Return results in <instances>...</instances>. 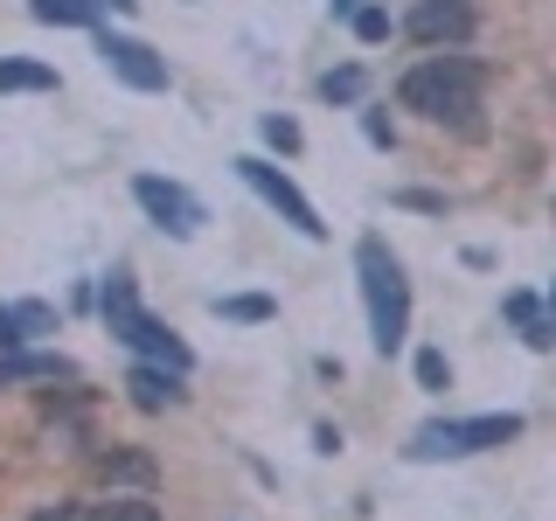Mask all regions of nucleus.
<instances>
[{"label":"nucleus","instance_id":"1","mask_svg":"<svg viewBox=\"0 0 556 521\" xmlns=\"http://www.w3.org/2000/svg\"><path fill=\"white\" fill-rule=\"evenodd\" d=\"M355 271H362V300H369V341L376 355H396L410 334V278L404 265L390 257V243L382 237H362L355 243Z\"/></svg>","mask_w":556,"mask_h":521},{"label":"nucleus","instance_id":"2","mask_svg":"<svg viewBox=\"0 0 556 521\" xmlns=\"http://www.w3.org/2000/svg\"><path fill=\"white\" fill-rule=\"evenodd\" d=\"M410 104V112H425L431 126H473V112H480V69L466 63V56H431V63H417L410 77H404V91H396Z\"/></svg>","mask_w":556,"mask_h":521},{"label":"nucleus","instance_id":"3","mask_svg":"<svg viewBox=\"0 0 556 521\" xmlns=\"http://www.w3.org/2000/svg\"><path fill=\"white\" fill-rule=\"evenodd\" d=\"M104 320H112V334H118V341L139 347V355H153L161 369H174V376H188V369H195L188 341H174L167 327H161L147 306L132 300V278H112V285H104Z\"/></svg>","mask_w":556,"mask_h":521},{"label":"nucleus","instance_id":"4","mask_svg":"<svg viewBox=\"0 0 556 521\" xmlns=\"http://www.w3.org/2000/svg\"><path fill=\"white\" fill-rule=\"evenodd\" d=\"M521 439V417H452V424H425L410 439V459H466V452H486V445H508Z\"/></svg>","mask_w":556,"mask_h":521},{"label":"nucleus","instance_id":"5","mask_svg":"<svg viewBox=\"0 0 556 521\" xmlns=\"http://www.w3.org/2000/svg\"><path fill=\"white\" fill-rule=\"evenodd\" d=\"M237 174H243V181H251L257 195H265V202H271V208H278V216H286L300 237H327V223L313 216V202H306V195H300V188H292L278 167H265V161H237Z\"/></svg>","mask_w":556,"mask_h":521},{"label":"nucleus","instance_id":"6","mask_svg":"<svg viewBox=\"0 0 556 521\" xmlns=\"http://www.w3.org/2000/svg\"><path fill=\"white\" fill-rule=\"evenodd\" d=\"M132 195H139V208H147V216L161 223V230H174V237H195V230H202V202L188 195V188L161 181V174H139Z\"/></svg>","mask_w":556,"mask_h":521},{"label":"nucleus","instance_id":"7","mask_svg":"<svg viewBox=\"0 0 556 521\" xmlns=\"http://www.w3.org/2000/svg\"><path fill=\"white\" fill-rule=\"evenodd\" d=\"M98 56L112 77H126L132 91H167V63L153 56L147 42H132V35H98Z\"/></svg>","mask_w":556,"mask_h":521},{"label":"nucleus","instance_id":"8","mask_svg":"<svg viewBox=\"0 0 556 521\" xmlns=\"http://www.w3.org/2000/svg\"><path fill=\"white\" fill-rule=\"evenodd\" d=\"M410 35L417 42H466V35H473V8H466V0H417Z\"/></svg>","mask_w":556,"mask_h":521},{"label":"nucleus","instance_id":"9","mask_svg":"<svg viewBox=\"0 0 556 521\" xmlns=\"http://www.w3.org/2000/svg\"><path fill=\"white\" fill-rule=\"evenodd\" d=\"M126 390H132V404H139V410H167V404H181V390H174V369H132V376H126Z\"/></svg>","mask_w":556,"mask_h":521},{"label":"nucleus","instance_id":"10","mask_svg":"<svg viewBox=\"0 0 556 521\" xmlns=\"http://www.w3.org/2000/svg\"><path fill=\"white\" fill-rule=\"evenodd\" d=\"M56 376H70L63 355H8L0 361V390H14V382H56Z\"/></svg>","mask_w":556,"mask_h":521},{"label":"nucleus","instance_id":"11","mask_svg":"<svg viewBox=\"0 0 556 521\" xmlns=\"http://www.w3.org/2000/svg\"><path fill=\"white\" fill-rule=\"evenodd\" d=\"M56 313L49 306H0V347H22L28 334H49Z\"/></svg>","mask_w":556,"mask_h":521},{"label":"nucleus","instance_id":"12","mask_svg":"<svg viewBox=\"0 0 556 521\" xmlns=\"http://www.w3.org/2000/svg\"><path fill=\"white\" fill-rule=\"evenodd\" d=\"M35 22H56V28H91L98 22V0H28Z\"/></svg>","mask_w":556,"mask_h":521},{"label":"nucleus","instance_id":"13","mask_svg":"<svg viewBox=\"0 0 556 521\" xmlns=\"http://www.w3.org/2000/svg\"><path fill=\"white\" fill-rule=\"evenodd\" d=\"M0 91H56V69L22 63V56H0Z\"/></svg>","mask_w":556,"mask_h":521},{"label":"nucleus","instance_id":"14","mask_svg":"<svg viewBox=\"0 0 556 521\" xmlns=\"http://www.w3.org/2000/svg\"><path fill=\"white\" fill-rule=\"evenodd\" d=\"M508 313L521 320V334H529V347H549V320H543V306H535L529 292H508Z\"/></svg>","mask_w":556,"mask_h":521},{"label":"nucleus","instance_id":"15","mask_svg":"<svg viewBox=\"0 0 556 521\" xmlns=\"http://www.w3.org/2000/svg\"><path fill=\"white\" fill-rule=\"evenodd\" d=\"M320 98L327 104H355L362 98V69H327V77H320Z\"/></svg>","mask_w":556,"mask_h":521},{"label":"nucleus","instance_id":"16","mask_svg":"<svg viewBox=\"0 0 556 521\" xmlns=\"http://www.w3.org/2000/svg\"><path fill=\"white\" fill-rule=\"evenodd\" d=\"M98 521H161V508H153V500H139V494H126V500H112Z\"/></svg>","mask_w":556,"mask_h":521},{"label":"nucleus","instance_id":"17","mask_svg":"<svg viewBox=\"0 0 556 521\" xmlns=\"http://www.w3.org/2000/svg\"><path fill=\"white\" fill-rule=\"evenodd\" d=\"M417 382H425V390H445V382H452V369H445L439 347H425V355H417Z\"/></svg>","mask_w":556,"mask_h":521},{"label":"nucleus","instance_id":"18","mask_svg":"<svg viewBox=\"0 0 556 521\" xmlns=\"http://www.w3.org/2000/svg\"><path fill=\"white\" fill-rule=\"evenodd\" d=\"M265 139H271L278 153H300V126H292V118H278V112L265 118Z\"/></svg>","mask_w":556,"mask_h":521},{"label":"nucleus","instance_id":"19","mask_svg":"<svg viewBox=\"0 0 556 521\" xmlns=\"http://www.w3.org/2000/svg\"><path fill=\"white\" fill-rule=\"evenodd\" d=\"M216 313H230V320H265L271 300H216Z\"/></svg>","mask_w":556,"mask_h":521},{"label":"nucleus","instance_id":"20","mask_svg":"<svg viewBox=\"0 0 556 521\" xmlns=\"http://www.w3.org/2000/svg\"><path fill=\"white\" fill-rule=\"evenodd\" d=\"M355 35H362V42H382V35H390V14L362 8V14H355Z\"/></svg>","mask_w":556,"mask_h":521},{"label":"nucleus","instance_id":"21","mask_svg":"<svg viewBox=\"0 0 556 521\" xmlns=\"http://www.w3.org/2000/svg\"><path fill=\"white\" fill-rule=\"evenodd\" d=\"M35 521H91V514H84V508H42Z\"/></svg>","mask_w":556,"mask_h":521},{"label":"nucleus","instance_id":"22","mask_svg":"<svg viewBox=\"0 0 556 521\" xmlns=\"http://www.w3.org/2000/svg\"><path fill=\"white\" fill-rule=\"evenodd\" d=\"M334 8H341V14H348V8H355V0H334Z\"/></svg>","mask_w":556,"mask_h":521},{"label":"nucleus","instance_id":"23","mask_svg":"<svg viewBox=\"0 0 556 521\" xmlns=\"http://www.w3.org/2000/svg\"><path fill=\"white\" fill-rule=\"evenodd\" d=\"M112 8H132V0H112Z\"/></svg>","mask_w":556,"mask_h":521}]
</instances>
